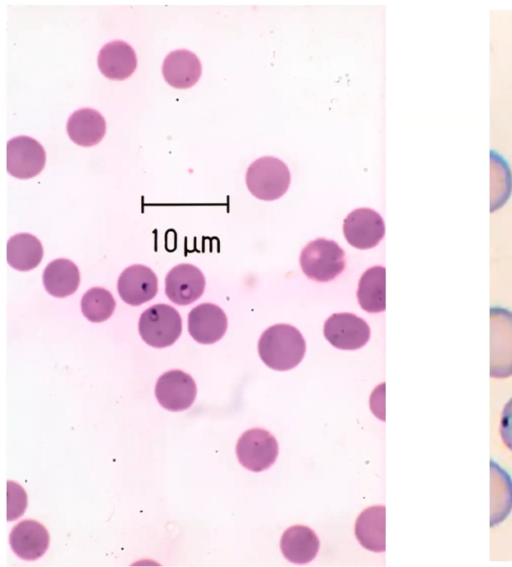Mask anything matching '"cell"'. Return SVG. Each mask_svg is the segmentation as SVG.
<instances>
[{
  "mask_svg": "<svg viewBox=\"0 0 512 567\" xmlns=\"http://www.w3.org/2000/svg\"><path fill=\"white\" fill-rule=\"evenodd\" d=\"M355 535L364 548L374 552L385 551V507L365 509L356 520Z\"/></svg>",
  "mask_w": 512,
  "mask_h": 567,
  "instance_id": "cell-20",
  "label": "cell"
},
{
  "mask_svg": "<svg viewBox=\"0 0 512 567\" xmlns=\"http://www.w3.org/2000/svg\"><path fill=\"white\" fill-rule=\"evenodd\" d=\"M43 284L46 291L55 297L73 294L80 284V273L76 264L65 258H59L47 264L43 272Z\"/></svg>",
  "mask_w": 512,
  "mask_h": 567,
  "instance_id": "cell-19",
  "label": "cell"
},
{
  "mask_svg": "<svg viewBox=\"0 0 512 567\" xmlns=\"http://www.w3.org/2000/svg\"><path fill=\"white\" fill-rule=\"evenodd\" d=\"M325 338L334 347L355 350L363 347L370 338L366 321L352 313H334L324 323Z\"/></svg>",
  "mask_w": 512,
  "mask_h": 567,
  "instance_id": "cell-8",
  "label": "cell"
},
{
  "mask_svg": "<svg viewBox=\"0 0 512 567\" xmlns=\"http://www.w3.org/2000/svg\"><path fill=\"white\" fill-rule=\"evenodd\" d=\"M357 298L361 308L378 313L386 308V270L382 266L367 269L358 283Z\"/></svg>",
  "mask_w": 512,
  "mask_h": 567,
  "instance_id": "cell-21",
  "label": "cell"
},
{
  "mask_svg": "<svg viewBox=\"0 0 512 567\" xmlns=\"http://www.w3.org/2000/svg\"><path fill=\"white\" fill-rule=\"evenodd\" d=\"M490 375L512 376V311L500 306L490 308Z\"/></svg>",
  "mask_w": 512,
  "mask_h": 567,
  "instance_id": "cell-4",
  "label": "cell"
},
{
  "mask_svg": "<svg viewBox=\"0 0 512 567\" xmlns=\"http://www.w3.org/2000/svg\"><path fill=\"white\" fill-rule=\"evenodd\" d=\"M224 311L212 303L195 306L188 314V331L201 344H212L220 340L227 329Z\"/></svg>",
  "mask_w": 512,
  "mask_h": 567,
  "instance_id": "cell-13",
  "label": "cell"
},
{
  "mask_svg": "<svg viewBox=\"0 0 512 567\" xmlns=\"http://www.w3.org/2000/svg\"><path fill=\"white\" fill-rule=\"evenodd\" d=\"M43 257V246L30 233H18L7 242V262L19 271H29L39 265Z\"/></svg>",
  "mask_w": 512,
  "mask_h": 567,
  "instance_id": "cell-22",
  "label": "cell"
},
{
  "mask_svg": "<svg viewBox=\"0 0 512 567\" xmlns=\"http://www.w3.org/2000/svg\"><path fill=\"white\" fill-rule=\"evenodd\" d=\"M491 473V525L494 526L505 519L512 509V481L509 475L493 461Z\"/></svg>",
  "mask_w": 512,
  "mask_h": 567,
  "instance_id": "cell-23",
  "label": "cell"
},
{
  "mask_svg": "<svg viewBox=\"0 0 512 567\" xmlns=\"http://www.w3.org/2000/svg\"><path fill=\"white\" fill-rule=\"evenodd\" d=\"M202 271L189 263L178 264L165 277V293L175 304L188 305L198 298L205 289Z\"/></svg>",
  "mask_w": 512,
  "mask_h": 567,
  "instance_id": "cell-11",
  "label": "cell"
},
{
  "mask_svg": "<svg viewBox=\"0 0 512 567\" xmlns=\"http://www.w3.org/2000/svg\"><path fill=\"white\" fill-rule=\"evenodd\" d=\"M306 351L305 340L300 331L289 324H276L267 328L258 341L261 360L270 368L279 371L296 367Z\"/></svg>",
  "mask_w": 512,
  "mask_h": 567,
  "instance_id": "cell-1",
  "label": "cell"
},
{
  "mask_svg": "<svg viewBox=\"0 0 512 567\" xmlns=\"http://www.w3.org/2000/svg\"><path fill=\"white\" fill-rule=\"evenodd\" d=\"M202 65L197 55L187 49L170 52L164 59L162 74L165 81L176 89H188L200 79Z\"/></svg>",
  "mask_w": 512,
  "mask_h": 567,
  "instance_id": "cell-16",
  "label": "cell"
},
{
  "mask_svg": "<svg viewBox=\"0 0 512 567\" xmlns=\"http://www.w3.org/2000/svg\"><path fill=\"white\" fill-rule=\"evenodd\" d=\"M194 379L181 370H170L161 375L155 386V396L162 407L170 411L189 408L196 397Z\"/></svg>",
  "mask_w": 512,
  "mask_h": 567,
  "instance_id": "cell-10",
  "label": "cell"
},
{
  "mask_svg": "<svg viewBox=\"0 0 512 567\" xmlns=\"http://www.w3.org/2000/svg\"><path fill=\"white\" fill-rule=\"evenodd\" d=\"M117 289L122 300L133 306L150 301L158 291V278L147 266L134 264L120 274Z\"/></svg>",
  "mask_w": 512,
  "mask_h": 567,
  "instance_id": "cell-12",
  "label": "cell"
},
{
  "mask_svg": "<svg viewBox=\"0 0 512 567\" xmlns=\"http://www.w3.org/2000/svg\"><path fill=\"white\" fill-rule=\"evenodd\" d=\"M9 542L18 557L24 560H35L47 551L49 533L40 522L27 519L13 527Z\"/></svg>",
  "mask_w": 512,
  "mask_h": 567,
  "instance_id": "cell-15",
  "label": "cell"
},
{
  "mask_svg": "<svg viewBox=\"0 0 512 567\" xmlns=\"http://www.w3.org/2000/svg\"><path fill=\"white\" fill-rule=\"evenodd\" d=\"M290 181L288 166L272 156L256 159L246 172V185L250 193L264 201L276 200L283 196L289 188Z\"/></svg>",
  "mask_w": 512,
  "mask_h": 567,
  "instance_id": "cell-2",
  "label": "cell"
},
{
  "mask_svg": "<svg viewBox=\"0 0 512 567\" xmlns=\"http://www.w3.org/2000/svg\"><path fill=\"white\" fill-rule=\"evenodd\" d=\"M97 64L106 78L121 81L134 73L137 57L130 44L122 40H113L100 49Z\"/></svg>",
  "mask_w": 512,
  "mask_h": 567,
  "instance_id": "cell-14",
  "label": "cell"
},
{
  "mask_svg": "<svg viewBox=\"0 0 512 567\" xmlns=\"http://www.w3.org/2000/svg\"><path fill=\"white\" fill-rule=\"evenodd\" d=\"M139 333L150 346L164 348L172 345L182 332V319L178 311L168 304H155L140 316Z\"/></svg>",
  "mask_w": 512,
  "mask_h": 567,
  "instance_id": "cell-5",
  "label": "cell"
},
{
  "mask_svg": "<svg viewBox=\"0 0 512 567\" xmlns=\"http://www.w3.org/2000/svg\"><path fill=\"white\" fill-rule=\"evenodd\" d=\"M116 302L112 294L103 287H92L81 299V311L91 322H103L110 318Z\"/></svg>",
  "mask_w": 512,
  "mask_h": 567,
  "instance_id": "cell-24",
  "label": "cell"
},
{
  "mask_svg": "<svg viewBox=\"0 0 512 567\" xmlns=\"http://www.w3.org/2000/svg\"><path fill=\"white\" fill-rule=\"evenodd\" d=\"M319 545L316 533L303 525H294L286 529L280 541L282 554L295 564L312 561L318 553Z\"/></svg>",
  "mask_w": 512,
  "mask_h": 567,
  "instance_id": "cell-18",
  "label": "cell"
},
{
  "mask_svg": "<svg viewBox=\"0 0 512 567\" xmlns=\"http://www.w3.org/2000/svg\"><path fill=\"white\" fill-rule=\"evenodd\" d=\"M343 233L351 246L369 249L381 241L385 233V225L382 217L375 210L358 208L344 219Z\"/></svg>",
  "mask_w": 512,
  "mask_h": 567,
  "instance_id": "cell-9",
  "label": "cell"
},
{
  "mask_svg": "<svg viewBox=\"0 0 512 567\" xmlns=\"http://www.w3.org/2000/svg\"><path fill=\"white\" fill-rule=\"evenodd\" d=\"M300 265L309 279L328 282L344 270L345 253L335 241L318 238L302 249Z\"/></svg>",
  "mask_w": 512,
  "mask_h": 567,
  "instance_id": "cell-3",
  "label": "cell"
},
{
  "mask_svg": "<svg viewBox=\"0 0 512 567\" xmlns=\"http://www.w3.org/2000/svg\"><path fill=\"white\" fill-rule=\"evenodd\" d=\"M236 453L242 466L253 472L268 469L278 456V443L268 431L254 428L238 440Z\"/></svg>",
  "mask_w": 512,
  "mask_h": 567,
  "instance_id": "cell-7",
  "label": "cell"
},
{
  "mask_svg": "<svg viewBox=\"0 0 512 567\" xmlns=\"http://www.w3.org/2000/svg\"><path fill=\"white\" fill-rule=\"evenodd\" d=\"M46 163L43 146L29 136H16L7 142L6 167L10 175L29 179L38 175Z\"/></svg>",
  "mask_w": 512,
  "mask_h": 567,
  "instance_id": "cell-6",
  "label": "cell"
},
{
  "mask_svg": "<svg viewBox=\"0 0 512 567\" xmlns=\"http://www.w3.org/2000/svg\"><path fill=\"white\" fill-rule=\"evenodd\" d=\"M69 138L77 145L91 147L98 144L106 133V121L96 110L81 108L73 112L67 121Z\"/></svg>",
  "mask_w": 512,
  "mask_h": 567,
  "instance_id": "cell-17",
  "label": "cell"
},
{
  "mask_svg": "<svg viewBox=\"0 0 512 567\" xmlns=\"http://www.w3.org/2000/svg\"><path fill=\"white\" fill-rule=\"evenodd\" d=\"M500 434L504 444L512 451V398L506 403L502 411Z\"/></svg>",
  "mask_w": 512,
  "mask_h": 567,
  "instance_id": "cell-25",
  "label": "cell"
}]
</instances>
